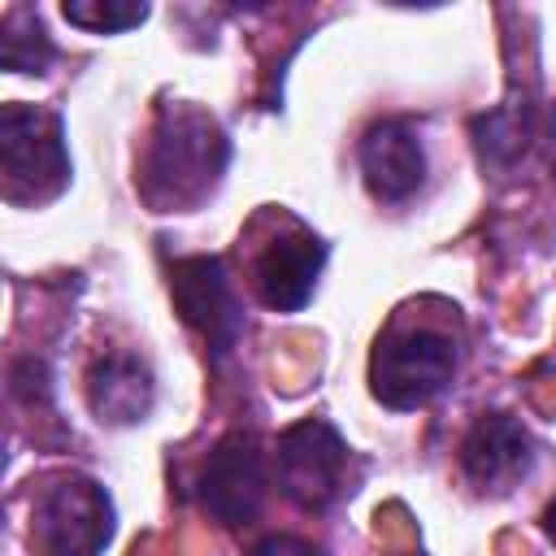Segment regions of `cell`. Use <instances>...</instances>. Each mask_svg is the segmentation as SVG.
Instances as JSON below:
<instances>
[{"label":"cell","instance_id":"obj_1","mask_svg":"<svg viewBox=\"0 0 556 556\" xmlns=\"http://www.w3.org/2000/svg\"><path fill=\"white\" fill-rule=\"evenodd\" d=\"M230 139L213 113L195 104H165L143 156V200L156 213L195 208L226 174Z\"/></svg>","mask_w":556,"mask_h":556},{"label":"cell","instance_id":"obj_2","mask_svg":"<svg viewBox=\"0 0 556 556\" xmlns=\"http://www.w3.org/2000/svg\"><path fill=\"white\" fill-rule=\"evenodd\" d=\"M0 169L4 200L39 208L70 187V152L65 126L52 109L39 104H4L0 109Z\"/></svg>","mask_w":556,"mask_h":556},{"label":"cell","instance_id":"obj_3","mask_svg":"<svg viewBox=\"0 0 556 556\" xmlns=\"http://www.w3.org/2000/svg\"><path fill=\"white\" fill-rule=\"evenodd\" d=\"M456 365H460V352L443 330H430V326L391 330L378 339L369 356V391L382 408L413 413L452 387Z\"/></svg>","mask_w":556,"mask_h":556},{"label":"cell","instance_id":"obj_4","mask_svg":"<svg viewBox=\"0 0 556 556\" xmlns=\"http://www.w3.org/2000/svg\"><path fill=\"white\" fill-rule=\"evenodd\" d=\"M113 500L87 473L52 478L30 513V539L39 556H100L113 543Z\"/></svg>","mask_w":556,"mask_h":556},{"label":"cell","instance_id":"obj_5","mask_svg":"<svg viewBox=\"0 0 556 556\" xmlns=\"http://www.w3.org/2000/svg\"><path fill=\"white\" fill-rule=\"evenodd\" d=\"M282 495L304 513H326L343 495L348 439L326 417H304L278 434L274 452Z\"/></svg>","mask_w":556,"mask_h":556},{"label":"cell","instance_id":"obj_6","mask_svg":"<svg viewBox=\"0 0 556 556\" xmlns=\"http://www.w3.org/2000/svg\"><path fill=\"white\" fill-rule=\"evenodd\" d=\"M169 295H174L178 317L208 343L213 361H226L235 352V343L243 339V326H248L226 261L213 252L174 261L169 265Z\"/></svg>","mask_w":556,"mask_h":556},{"label":"cell","instance_id":"obj_7","mask_svg":"<svg viewBox=\"0 0 556 556\" xmlns=\"http://www.w3.org/2000/svg\"><path fill=\"white\" fill-rule=\"evenodd\" d=\"M265 443L256 430H230L217 439V447L208 452L195 495L200 508L226 526V530H243L256 521L261 504H265Z\"/></svg>","mask_w":556,"mask_h":556},{"label":"cell","instance_id":"obj_8","mask_svg":"<svg viewBox=\"0 0 556 556\" xmlns=\"http://www.w3.org/2000/svg\"><path fill=\"white\" fill-rule=\"evenodd\" d=\"M361 178L374 200L400 204L421 191L426 182V143L408 117H382L361 135L356 148Z\"/></svg>","mask_w":556,"mask_h":556},{"label":"cell","instance_id":"obj_9","mask_svg":"<svg viewBox=\"0 0 556 556\" xmlns=\"http://www.w3.org/2000/svg\"><path fill=\"white\" fill-rule=\"evenodd\" d=\"M460 469L478 491L504 495L534 469V439L517 417L482 413L460 443Z\"/></svg>","mask_w":556,"mask_h":556},{"label":"cell","instance_id":"obj_10","mask_svg":"<svg viewBox=\"0 0 556 556\" xmlns=\"http://www.w3.org/2000/svg\"><path fill=\"white\" fill-rule=\"evenodd\" d=\"M326 265V243L313 230H291V235H274L256 265H252V287L261 295L265 308L274 313H295L313 300V287L321 278Z\"/></svg>","mask_w":556,"mask_h":556},{"label":"cell","instance_id":"obj_11","mask_svg":"<svg viewBox=\"0 0 556 556\" xmlns=\"http://www.w3.org/2000/svg\"><path fill=\"white\" fill-rule=\"evenodd\" d=\"M156 378L135 352H109L87 369V404L104 426H135L152 413Z\"/></svg>","mask_w":556,"mask_h":556},{"label":"cell","instance_id":"obj_12","mask_svg":"<svg viewBox=\"0 0 556 556\" xmlns=\"http://www.w3.org/2000/svg\"><path fill=\"white\" fill-rule=\"evenodd\" d=\"M469 130H473V148H478L482 165L508 169V165H517V161L526 156V148H530V139H534V104H530L526 91H521V100H517V91H513V96H508L504 104H495L491 113H478V117L469 122Z\"/></svg>","mask_w":556,"mask_h":556},{"label":"cell","instance_id":"obj_13","mask_svg":"<svg viewBox=\"0 0 556 556\" xmlns=\"http://www.w3.org/2000/svg\"><path fill=\"white\" fill-rule=\"evenodd\" d=\"M56 61V43L48 39L39 13L9 9L0 22V65L13 74H43Z\"/></svg>","mask_w":556,"mask_h":556},{"label":"cell","instance_id":"obj_14","mask_svg":"<svg viewBox=\"0 0 556 556\" xmlns=\"http://www.w3.org/2000/svg\"><path fill=\"white\" fill-rule=\"evenodd\" d=\"M61 17L91 35H122L139 22H148V4L143 0H65Z\"/></svg>","mask_w":556,"mask_h":556},{"label":"cell","instance_id":"obj_15","mask_svg":"<svg viewBox=\"0 0 556 556\" xmlns=\"http://www.w3.org/2000/svg\"><path fill=\"white\" fill-rule=\"evenodd\" d=\"M13 395H22L26 404H43L48 400V365L39 356H22L13 365Z\"/></svg>","mask_w":556,"mask_h":556},{"label":"cell","instance_id":"obj_16","mask_svg":"<svg viewBox=\"0 0 556 556\" xmlns=\"http://www.w3.org/2000/svg\"><path fill=\"white\" fill-rule=\"evenodd\" d=\"M248 556H326V552L300 534H265L248 547Z\"/></svg>","mask_w":556,"mask_h":556},{"label":"cell","instance_id":"obj_17","mask_svg":"<svg viewBox=\"0 0 556 556\" xmlns=\"http://www.w3.org/2000/svg\"><path fill=\"white\" fill-rule=\"evenodd\" d=\"M543 530H547V539L556 543V500H552V504L543 508Z\"/></svg>","mask_w":556,"mask_h":556},{"label":"cell","instance_id":"obj_18","mask_svg":"<svg viewBox=\"0 0 556 556\" xmlns=\"http://www.w3.org/2000/svg\"><path fill=\"white\" fill-rule=\"evenodd\" d=\"M547 139H552V174H556V109H552V130H547Z\"/></svg>","mask_w":556,"mask_h":556}]
</instances>
